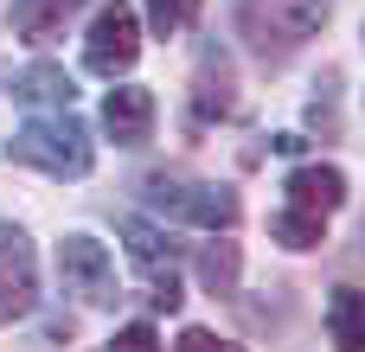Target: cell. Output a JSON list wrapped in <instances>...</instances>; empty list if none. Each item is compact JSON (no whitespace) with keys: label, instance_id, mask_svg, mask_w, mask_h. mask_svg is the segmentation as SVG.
Masks as SVG:
<instances>
[{"label":"cell","instance_id":"8fae6325","mask_svg":"<svg viewBox=\"0 0 365 352\" xmlns=\"http://www.w3.org/2000/svg\"><path fill=\"white\" fill-rule=\"evenodd\" d=\"M77 6H83V0H13V32L32 38V45H45V38H58V32L71 26Z\"/></svg>","mask_w":365,"mask_h":352},{"label":"cell","instance_id":"52a82bcc","mask_svg":"<svg viewBox=\"0 0 365 352\" xmlns=\"http://www.w3.org/2000/svg\"><path fill=\"white\" fill-rule=\"evenodd\" d=\"M38 301V269H32V244L19 224H0V327L26 321Z\"/></svg>","mask_w":365,"mask_h":352},{"label":"cell","instance_id":"7c38bea8","mask_svg":"<svg viewBox=\"0 0 365 352\" xmlns=\"http://www.w3.org/2000/svg\"><path fill=\"white\" fill-rule=\"evenodd\" d=\"M327 333H334V352H365V295L359 289L327 295Z\"/></svg>","mask_w":365,"mask_h":352},{"label":"cell","instance_id":"4fadbf2b","mask_svg":"<svg viewBox=\"0 0 365 352\" xmlns=\"http://www.w3.org/2000/svg\"><path fill=\"white\" fill-rule=\"evenodd\" d=\"M13 96H19V103H32V109H71L77 83H71L64 71H51V64H32V71L13 83Z\"/></svg>","mask_w":365,"mask_h":352},{"label":"cell","instance_id":"9a60e30c","mask_svg":"<svg viewBox=\"0 0 365 352\" xmlns=\"http://www.w3.org/2000/svg\"><path fill=\"white\" fill-rule=\"evenodd\" d=\"M199 276H205V289H212V295H231V289H237V244H231V237H218V244L199 257Z\"/></svg>","mask_w":365,"mask_h":352},{"label":"cell","instance_id":"7a4b0ae2","mask_svg":"<svg viewBox=\"0 0 365 352\" xmlns=\"http://www.w3.org/2000/svg\"><path fill=\"white\" fill-rule=\"evenodd\" d=\"M334 13V0H237V32L263 64H282L289 51H302L321 19Z\"/></svg>","mask_w":365,"mask_h":352},{"label":"cell","instance_id":"277c9868","mask_svg":"<svg viewBox=\"0 0 365 352\" xmlns=\"http://www.w3.org/2000/svg\"><path fill=\"white\" fill-rule=\"evenodd\" d=\"M58 282H64V289H71L83 308H115V301H122L115 263H109V250H103L90 231L58 237Z\"/></svg>","mask_w":365,"mask_h":352},{"label":"cell","instance_id":"9c48e42d","mask_svg":"<svg viewBox=\"0 0 365 352\" xmlns=\"http://www.w3.org/2000/svg\"><path fill=\"white\" fill-rule=\"evenodd\" d=\"M237 109V77H231V58L218 45H205L199 58V83H192V115L212 122V115H231Z\"/></svg>","mask_w":365,"mask_h":352},{"label":"cell","instance_id":"e0dca14e","mask_svg":"<svg viewBox=\"0 0 365 352\" xmlns=\"http://www.w3.org/2000/svg\"><path fill=\"white\" fill-rule=\"evenodd\" d=\"M109 352H160V333H154V321H128V327L109 340Z\"/></svg>","mask_w":365,"mask_h":352},{"label":"cell","instance_id":"8992f818","mask_svg":"<svg viewBox=\"0 0 365 352\" xmlns=\"http://www.w3.org/2000/svg\"><path fill=\"white\" fill-rule=\"evenodd\" d=\"M122 244H128V257L141 263L154 308L173 314V308H180V250H173V237H160L148 218H122Z\"/></svg>","mask_w":365,"mask_h":352},{"label":"cell","instance_id":"2e32d148","mask_svg":"<svg viewBox=\"0 0 365 352\" xmlns=\"http://www.w3.org/2000/svg\"><path fill=\"white\" fill-rule=\"evenodd\" d=\"M192 6H199V0H148V26H154L160 38H173V32L192 26Z\"/></svg>","mask_w":365,"mask_h":352},{"label":"cell","instance_id":"5bb4252c","mask_svg":"<svg viewBox=\"0 0 365 352\" xmlns=\"http://www.w3.org/2000/svg\"><path fill=\"white\" fill-rule=\"evenodd\" d=\"M269 237H276L282 250H314V244L327 237V218H314V212H295V205H289V212H276V218H269Z\"/></svg>","mask_w":365,"mask_h":352},{"label":"cell","instance_id":"3957f363","mask_svg":"<svg viewBox=\"0 0 365 352\" xmlns=\"http://www.w3.org/2000/svg\"><path fill=\"white\" fill-rule=\"evenodd\" d=\"M141 199H148L160 218H173V224H199V231H231V224H237V192H231V186L148 173V180H141Z\"/></svg>","mask_w":365,"mask_h":352},{"label":"cell","instance_id":"ac0fdd59","mask_svg":"<svg viewBox=\"0 0 365 352\" xmlns=\"http://www.w3.org/2000/svg\"><path fill=\"white\" fill-rule=\"evenodd\" d=\"M173 352H244V346L225 340V333H212V327H186V333L173 340Z\"/></svg>","mask_w":365,"mask_h":352},{"label":"cell","instance_id":"ba28073f","mask_svg":"<svg viewBox=\"0 0 365 352\" xmlns=\"http://www.w3.org/2000/svg\"><path fill=\"white\" fill-rule=\"evenodd\" d=\"M103 128H109L115 147H141V141L154 135V90H141V83H115L109 103H103Z\"/></svg>","mask_w":365,"mask_h":352},{"label":"cell","instance_id":"5b68a950","mask_svg":"<svg viewBox=\"0 0 365 352\" xmlns=\"http://www.w3.org/2000/svg\"><path fill=\"white\" fill-rule=\"evenodd\" d=\"M135 58H141V19H135V6H122V0L96 6V19L83 32V64L96 77H122V71H135Z\"/></svg>","mask_w":365,"mask_h":352},{"label":"cell","instance_id":"30bf717a","mask_svg":"<svg viewBox=\"0 0 365 352\" xmlns=\"http://www.w3.org/2000/svg\"><path fill=\"white\" fill-rule=\"evenodd\" d=\"M289 205L295 212H314V218L340 212L346 205V173L340 167H295L289 173Z\"/></svg>","mask_w":365,"mask_h":352},{"label":"cell","instance_id":"6da1fadb","mask_svg":"<svg viewBox=\"0 0 365 352\" xmlns=\"http://www.w3.org/2000/svg\"><path fill=\"white\" fill-rule=\"evenodd\" d=\"M6 160L38 167V173H51V180H83V173H90V135H83V122H77L71 109H58V115H26V122L6 135Z\"/></svg>","mask_w":365,"mask_h":352}]
</instances>
